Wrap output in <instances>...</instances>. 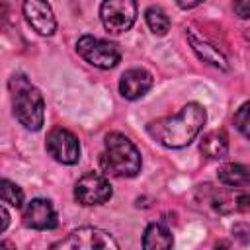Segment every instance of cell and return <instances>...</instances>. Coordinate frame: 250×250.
Returning a JSON list of instances; mask_svg holds the SVG:
<instances>
[{
    "label": "cell",
    "instance_id": "1",
    "mask_svg": "<svg viewBox=\"0 0 250 250\" xmlns=\"http://www.w3.org/2000/svg\"><path fill=\"white\" fill-rule=\"evenodd\" d=\"M205 125V109L197 102H189L176 115L154 119L146 125V133L166 148L188 146Z\"/></svg>",
    "mask_w": 250,
    "mask_h": 250
},
{
    "label": "cell",
    "instance_id": "21",
    "mask_svg": "<svg viewBox=\"0 0 250 250\" xmlns=\"http://www.w3.org/2000/svg\"><path fill=\"white\" fill-rule=\"evenodd\" d=\"M0 250H16V244L12 240H0Z\"/></svg>",
    "mask_w": 250,
    "mask_h": 250
},
{
    "label": "cell",
    "instance_id": "11",
    "mask_svg": "<svg viewBox=\"0 0 250 250\" xmlns=\"http://www.w3.org/2000/svg\"><path fill=\"white\" fill-rule=\"evenodd\" d=\"M152 74L145 68H129L119 78V92L125 100H139L152 88Z\"/></svg>",
    "mask_w": 250,
    "mask_h": 250
},
{
    "label": "cell",
    "instance_id": "15",
    "mask_svg": "<svg viewBox=\"0 0 250 250\" xmlns=\"http://www.w3.org/2000/svg\"><path fill=\"white\" fill-rule=\"evenodd\" d=\"M199 150L207 156V158H213V160H221L227 156L229 152V137L225 131H211L203 137L201 145H199Z\"/></svg>",
    "mask_w": 250,
    "mask_h": 250
},
{
    "label": "cell",
    "instance_id": "3",
    "mask_svg": "<svg viewBox=\"0 0 250 250\" xmlns=\"http://www.w3.org/2000/svg\"><path fill=\"white\" fill-rule=\"evenodd\" d=\"M8 88L12 94V109L16 119L27 131H39L45 121V100L39 88H35L21 72L10 76Z\"/></svg>",
    "mask_w": 250,
    "mask_h": 250
},
{
    "label": "cell",
    "instance_id": "17",
    "mask_svg": "<svg viewBox=\"0 0 250 250\" xmlns=\"http://www.w3.org/2000/svg\"><path fill=\"white\" fill-rule=\"evenodd\" d=\"M0 201L12 205V207H21L23 205V189L14 184L12 180L2 178L0 180Z\"/></svg>",
    "mask_w": 250,
    "mask_h": 250
},
{
    "label": "cell",
    "instance_id": "10",
    "mask_svg": "<svg viewBox=\"0 0 250 250\" xmlns=\"http://www.w3.org/2000/svg\"><path fill=\"white\" fill-rule=\"evenodd\" d=\"M23 16L27 23L39 33V35H53L57 29V21L53 16V10L47 2L41 0H27L23 2Z\"/></svg>",
    "mask_w": 250,
    "mask_h": 250
},
{
    "label": "cell",
    "instance_id": "18",
    "mask_svg": "<svg viewBox=\"0 0 250 250\" xmlns=\"http://www.w3.org/2000/svg\"><path fill=\"white\" fill-rule=\"evenodd\" d=\"M248 107H250V104L244 102V104L238 107V111L234 113V125H236V129H238L246 139L250 137V129H248V125H250V121H248Z\"/></svg>",
    "mask_w": 250,
    "mask_h": 250
},
{
    "label": "cell",
    "instance_id": "4",
    "mask_svg": "<svg viewBox=\"0 0 250 250\" xmlns=\"http://www.w3.org/2000/svg\"><path fill=\"white\" fill-rule=\"evenodd\" d=\"M49 250H119V244L107 230L98 227H80L55 242Z\"/></svg>",
    "mask_w": 250,
    "mask_h": 250
},
{
    "label": "cell",
    "instance_id": "6",
    "mask_svg": "<svg viewBox=\"0 0 250 250\" xmlns=\"http://www.w3.org/2000/svg\"><path fill=\"white\" fill-rule=\"evenodd\" d=\"M100 20L111 33H125L137 20V4L133 0H105L100 6Z\"/></svg>",
    "mask_w": 250,
    "mask_h": 250
},
{
    "label": "cell",
    "instance_id": "5",
    "mask_svg": "<svg viewBox=\"0 0 250 250\" xmlns=\"http://www.w3.org/2000/svg\"><path fill=\"white\" fill-rule=\"evenodd\" d=\"M76 51L88 64L102 70L113 68L121 61V51L115 43L94 37V35H82L76 41Z\"/></svg>",
    "mask_w": 250,
    "mask_h": 250
},
{
    "label": "cell",
    "instance_id": "2",
    "mask_svg": "<svg viewBox=\"0 0 250 250\" xmlns=\"http://www.w3.org/2000/svg\"><path fill=\"white\" fill-rule=\"evenodd\" d=\"M100 168L104 176L135 178L141 172V152L123 133H107L104 139V152L100 154Z\"/></svg>",
    "mask_w": 250,
    "mask_h": 250
},
{
    "label": "cell",
    "instance_id": "8",
    "mask_svg": "<svg viewBox=\"0 0 250 250\" xmlns=\"http://www.w3.org/2000/svg\"><path fill=\"white\" fill-rule=\"evenodd\" d=\"M47 152L61 164H76L80 158V143L68 129L55 127L47 135Z\"/></svg>",
    "mask_w": 250,
    "mask_h": 250
},
{
    "label": "cell",
    "instance_id": "14",
    "mask_svg": "<svg viewBox=\"0 0 250 250\" xmlns=\"http://www.w3.org/2000/svg\"><path fill=\"white\" fill-rule=\"evenodd\" d=\"M219 182H223L225 186L230 188H246L250 182V172L246 164H238V162H227L219 168L217 172Z\"/></svg>",
    "mask_w": 250,
    "mask_h": 250
},
{
    "label": "cell",
    "instance_id": "13",
    "mask_svg": "<svg viewBox=\"0 0 250 250\" xmlns=\"http://www.w3.org/2000/svg\"><path fill=\"white\" fill-rule=\"evenodd\" d=\"M174 236L162 223H150L143 232V250H172Z\"/></svg>",
    "mask_w": 250,
    "mask_h": 250
},
{
    "label": "cell",
    "instance_id": "19",
    "mask_svg": "<svg viewBox=\"0 0 250 250\" xmlns=\"http://www.w3.org/2000/svg\"><path fill=\"white\" fill-rule=\"evenodd\" d=\"M234 12L242 18V20H246L248 16H250V2L248 0H242V2H234Z\"/></svg>",
    "mask_w": 250,
    "mask_h": 250
},
{
    "label": "cell",
    "instance_id": "22",
    "mask_svg": "<svg viewBox=\"0 0 250 250\" xmlns=\"http://www.w3.org/2000/svg\"><path fill=\"white\" fill-rule=\"evenodd\" d=\"M201 2H178V6L180 8H186V10H189V8H197Z\"/></svg>",
    "mask_w": 250,
    "mask_h": 250
},
{
    "label": "cell",
    "instance_id": "7",
    "mask_svg": "<svg viewBox=\"0 0 250 250\" xmlns=\"http://www.w3.org/2000/svg\"><path fill=\"white\" fill-rule=\"evenodd\" d=\"M113 188L109 180L100 172H88L74 184V199L80 205H102L109 201Z\"/></svg>",
    "mask_w": 250,
    "mask_h": 250
},
{
    "label": "cell",
    "instance_id": "12",
    "mask_svg": "<svg viewBox=\"0 0 250 250\" xmlns=\"http://www.w3.org/2000/svg\"><path fill=\"white\" fill-rule=\"evenodd\" d=\"M188 41H189L193 53H195L203 62H207V64H211V66H215V68H219V70H229V62H227L225 55H223L215 45H211V43H207L205 39L197 37L193 31H188Z\"/></svg>",
    "mask_w": 250,
    "mask_h": 250
},
{
    "label": "cell",
    "instance_id": "9",
    "mask_svg": "<svg viewBox=\"0 0 250 250\" xmlns=\"http://www.w3.org/2000/svg\"><path fill=\"white\" fill-rule=\"evenodd\" d=\"M23 223L35 230H51L57 227V211L45 197H35L23 207Z\"/></svg>",
    "mask_w": 250,
    "mask_h": 250
},
{
    "label": "cell",
    "instance_id": "20",
    "mask_svg": "<svg viewBox=\"0 0 250 250\" xmlns=\"http://www.w3.org/2000/svg\"><path fill=\"white\" fill-rule=\"evenodd\" d=\"M8 225H10V213L0 205V232H4L8 229Z\"/></svg>",
    "mask_w": 250,
    "mask_h": 250
},
{
    "label": "cell",
    "instance_id": "16",
    "mask_svg": "<svg viewBox=\"0 0 250 250\" xmlns=\"http://www.w3.org/2000/svg\"><path fill=\"white\" fill-rule=\"evenodd\" d=\"M145 20L154 35H166L170 29V18L160 6H148L145 12Z\"/></svg>",
    "mask_w": 250,
    "mask_h": 250
}]
</instances>
